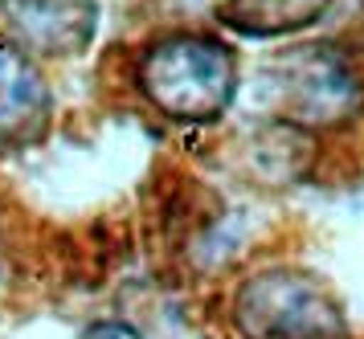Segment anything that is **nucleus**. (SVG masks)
<instances>
[{"mask_svg":"<svg viewBox=\"0 0 364 339\" xmlns=\"http://www.w3.org/2000/svg\"><path fill=\"white\" fill-rule=\"evenodd\" d=\"M139 95L176 123H213L237 95V62L225 41L209 33H172L144 49Z\"/></svg>","mask_w":364,"mask_h":339,"instance_id":"obj_1","label":"nucleus"},{"mask_svg":"<svg viewBox=\"0 0 364 339\" xmlns=\"http://www.w3.org/2000/svg\"><path fill=\"white\" fill-rule=\"evenodd\" d=\"M13 45L41 58H70L90 41L99 9L95 0H4Z\"/></svg>","mask_w":364,"mask_h":339,"instance_id":"obj_4","label":"nucleus"},{"mask_svg":"<svg viewBox=\"0 0 364 339\" xmlns=\"http://www.w3.org/2000/svg\"><path fill=\"white\" fill-rule=\"evenodd\" d=\"M50 119V90L37 65L0 37V139H29Z\"/></svg>","mask_w":364,"mask_h":339,"instance_id":"obj_5","label":"nucleus"},{"mask_svg":"<svg viewBox=\"0 0 364 339\" xmlns=\"http://www.w3.org/2000/svg\"><path fill=\"white\" fill-rule=\"evenodd\" d=\"M270 111L295 127H328L356 111L360 86L348 62L328 45H307L279 53V62L262 70Z\"/></svg>","mask_w":364,"mask_h":339,"instance_id":"obj_3","label":"nucleus"},{"mask_svg":"<svg viewBox=\"0 0 364 339\" xmlns=\"http://www.w3.org/2000/svg\"><path fill=\"white\" fill-rule=\"evenodd\" d=\"M237 331L246 339H344V315L315 278L266 270L237 291Z\"/></svg>","mask_w":364,"mask_h":339,"instance_id":"obj_2","label":"nucleus"},{"mask_svg":"<svg viewBox=\"0 0 364 339\" xmlns=\"http://www.w3.org/2000/svg\"><path fill=\"white\" fill-rule=\"evenodd\" d=\"M82 339H144V335L127 323H95V327H86Z\"/></svg>","mask_w":364,"mask_h":339,"instance_id":"obj_7","label":"nucleus"},{"mask_svg":"<svg viewBox=\"0 0 364 339\" xmlns=\"http://www.w3.org/2000/svg\"><path fill=\"white\" fill-rule=\"evenodd\" d=\"M331 0H225L217 16L246 37H282L323 16Z\"/></svg>","mask_w":364,"mask_h":339,"instance_id":"obj_6","label":"nucleus"}]
</instances>
